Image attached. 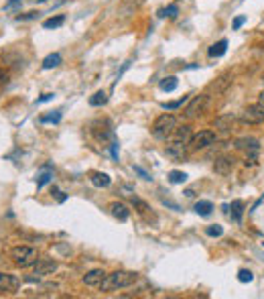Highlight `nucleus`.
<instances>
[{
  "mask_svg": "<svg viewBox=\"0 0 264 299\" xmlns=\"http://www.w3.org/2000/svg\"><path fill=\"white\" fill-rule=\"evenodd\" d=\"M138 281V273H132V271H114L110 275L104 277V281L100 283V289L104 293L110 291H118V289H126L132 287Z\"/></svg>",
  "mask_w": 264,
  "mask_h": 299,
  "instance_id": "1",
  "label": "nucleus"
},
{
  "mask_svg": "<svg viewBox=\"0 0 264 299\" xmlns=\"http://www.w3.org/2000/svg\"><path fill=\"white\" fill-rule=\"evenodd\" d=\"M177 130V118L173 114H161L159 118L153 122V137L159 141H167L169 137H173V132Z\"/></svg>",
  "mask_w": 264,
  "mask_h": 299,
  "instance_id": "2",
  "label": "nucleus"
},
{
  "mask_svg": "<svg viewBox=\"0 0 264 299\" xmlns=\"http://www.w3.org/2000/svg\"><path fill=\"white\" fill-rule=\"evenodd\" d=\"M10 259H12V262L16 264V267L27 269V267H31V264L37 262L39 253H37V248H33V246L19 244V246L10 248Z\"/></svg>",
  "mask_w": 264,
  "mask_h": 299,
  "instance_id": "3",
  "label": "nucleus"
},
{
  "mask_svg": "<svg viewBox=\"0 0 264 299\" xmlns=\"http://www.w3.org/2000/svg\"><path fill=\"white\" fill-rule=\"evenodd\" d=\"M240 122H244V124H262L264 122V106L260 102L246 106L244 112L240 114Z\"/></svg>",
  "mask_w": 264,
  "mask_h": 299,
  "instance_id": "4",
  "label": "nucleus"
},
{
  "mask_svg": "<svg viewBox=\"0 0 264 299\" xmlns=\"http://www.w3.org/2000/svg\"><path fill=\"white\" fill-rule=\"evenodd\" d=\"M213 143H216V132L213 130H199L197 135L191 137L189 151H201V149H207Z\"/></svg>",
  "mask_w": 264,
  "mask_h": 299,
  "instance_id": "5",
  "label": "nucleus"
},
{
  "mask_svg": "<svg viewBox=\"0 0 264 299\" xmlns=\"http://www.w3.org/2000/svg\"><path fill=\"white\" fill-rule=\"evenodd\" d=\"M234 147L238 149V151H244L246 155H248V159H256V155H258V151H260V143H258V139H254V137L236 139Z\"/></svg>",
  "mask_w": 264,
  "mask_h": 299,
  "instance_id": "6",
  "label": "nucleus"
},
{
  "mask_svg": "<svg viewBox=\"0 0 264 299\" xmlns=\"http://www.w3.org/2000/svg\"><path fill=\"white\" fill-rule=\"evenodd\" d=\"M187 151H189V143L177 141V139H173V141L167 145V149H165L167 157H171V159H175V161L185 159V157H187Z\"/></svg>",
  "mask_w": 264,
  "mask_h": 299,
  "instance_id": "7",
  "label": "nucleus"
},
{
  "mask_svg": "<svg viewBox=\"0 0 264 299\" xmlns=\"http://www.w3.org/2000/svg\"><path fill=\"white\" fill-rule=\"evenodd\" d=\"M207 106V96H195V98H191L189 102H187V108H185V118H197L201 112H203V108Z\"/></svg>",
  "mask_w": 264,
  "mask_h": 299,
  "instance_id": "8",
  "label": "nucleus"
},
{
  "mask_svg": "<svg viewBox=\"0 0 264 299\" xmlns=\"http://www.w3.org/2000/svg\"><path fill=\"white\" fill-rule=\"evenodd\" d=\"M234 169V157L230 155H220L216 157V163H213V171L218 175H230Z\"/></svg>",
  "mask_w": 264,
  "mask_h": 299,
  "instance_id": "9",
  "label": "nucleus"
},
{
  "mask_svg": "<svg viewBox=\"0 0 264 299\" xmlns=\"http://www.w3.org/2000/svg\"><path fill=\"white\" fill-rule=\"evenodd\" d=\"M57 271V262L51 261V259H41L35 262V273L37 277H47V275H53Z\"/></svg>",
  "mask_w": 264,
  "mask_h": 299,
  "instance_id": "10",
  "label": "nucleus"
},
{
  "mask_svg": "<svg viewBox=\"0 0 264 299\" xmlns=\"http://www.w3.org/2000/svg\"><path fill=\"white\" fill-rule=\"evenodd\" d=\"M236 124V116L234 114H222L213 120V128L220 130V132H230Z\"/></svg>",
  "mask_w": 264,
  "mask_h": 299,
  "instance_id": "11",
  "label": "nucleus"
},
{
  "mask_svg": "<svg viewBox=\"0 0 264 299\" xmlns=\"http://www.w3.org/2000/svg\"><path fill=\"white\" fill-rule=\"evenodd\" d=\"M21 285L19 277H14L10 273H0V291H16Z\"/></svg>",
  "mask_w": 264,
  "mask_h": 299,
  "instance_id": "12",
  "label": "nucleus"
},
{
  "mask_svg": "<svg viewBox=\"0 0 264 299\" xmlns=\"http://www.w3.org/2000/svg\"><path fill=\"white\" fill-rule=\"evenodd\" d=\"M232 81H234L232 74H224L222 77H218V79L209 86V90H211V92H216V94H222V92H226L230 86H232Z\"/></svg>",
  "mask_w": 264,
  "mask_h": 299,
  "instance_id": "13",
  "label": "nucleus"
},
{
  "mask_svg": "<svg viewBox=\"0 0 264 299\" xmlns=\"http://www.w3.org/2000/svg\"><path fill=\"white\" fill-rule=\"evenodd\" d=\"M110 212H112L114 218L120 220V222H124V220L130 218V210H128V206L122 204V202H112V204H110Z\"/></svg>",
  "mask_w": 264,
  "mask_h": 299,
  "instance_id": "14",
  "label": "nucleus"
},
{
  "mask_svg": "<svg viewBox=\"0 0 264 299\" xmlns=\"http://www.w3.org/2000/svg\"><path fill=\"white\" fill-rule=\"evenodd\" d=\"M104 277H106V273H104L102 269H94V271H90V273L84 275V283H86L88 287H100V283L104 281Z\"/></svg>",
  "mask_w": 264,
  "mask_h": 299,
  "instance_id": "15",
  "label": "nucleus"
},
{
  "mask_svg": "<svg viewBox=\"0 0 264 299\" xmlns=\"http://www.w3.org/2000/svg\"><path fill=\"white\" fill-rule=\"evenodd\" d=\"M90 181L96 186V187H108L112 184V177L104 171H92L90 173Z\"/></svg>",
  "mask_w": 264,
  "mask_h": 299,
  "instance_id": "16",
  "label": "nucleus"
},
{
  "mask_svg": "<svg viewBox=\"0 0 264 299\" xmlns=\"http://www.w3.org/2000/svg\"><path fill=\"white\" fill-rule=\"evenodd\" d=\"M228 214L234 222H242V214H244V202L242 199H234L232 206L228 208Z\"/></svg>",
  "mask_w": 264,
  "mask_h": 299,
  "instance_id": "17",
  "label": "nucleus"
},
{
  "mask_svg": "<svg viewBox=\"0 0 264 299\" xmlns=\"http://www.w3.org/2000/svg\"><path fill=\"white\" fill-rule=\"evenodd\" d=\"M226 51H228V41H226V39H220L218 43H213V45L207 49V55H209V57H222Z\"/></svg>",
  "mask_w": 264,
  "mask_h": 299,
  "instance_id": "18",
  "label": "nucleus"
},
{
  "mask_svg": "<svg viewBox=\"0 0 264 299\" xmlns=\"http://www.w3.org/2000/svg\"><path fill=\"white\" fill-rule=\"evenodd\" d=\"M53 179V167H51V165H45V167H43V171L39 173V179H37V187L41 189V187H45L47 184H49V181H51Z\"/></svg>",
  "mask_w": 264,
  "mask_h": 299,
  "instance_id": "19",
  "label": "nucleus"
},
{
  "mask_svg": "<svg viewBox=\"0 0 264 299\" xmlns=\"http://www.w3.org/2000/svg\"><path fill=\"white\" fill-rule=\"evenodd\" d=\"M195 214H199V216H209L213 212V204L209 202V199H199L195 206H193Z\"/></svg>",
  "mask_w": 264,
  "mask_h": 299,
  "instance_id": "20",
  "label": "nucleus"
},
{
  "mask_svg": "<svg viewBox=\"0 0 264 299\" xmlns=\"http://www.w3.org/2000/svg\"><path fill=\"white\" fill-rule=\"evenodd\" d=\"M177 86H179V79H177L175 75H169V77L161 79V84H159V88H161L163 92H175Z\"/></svg>",
  "mask_w": 264,
  "mask_h": 299,
  "instance_id": "21",
  "label": "nucleus"
},
{
  "mask_svg": "<svg viewBox=\"0 0 264 299\" xmlns=\"http://www.w3.org/2000/svg\"><path fill=\"white\" fill-rule=\"evenodd\" d=\"M191 126H177V130L173 132V139H177V141H185V143H189L191 141Z\"/></svg>",
  "mask_w": 264,
  "mask_h": 299,
  "instance_id": "22",
  "label": "nucleus"
},
{
  "mask_svg": "<svg viewBox=\"0 0 264 299\" xmlns=\"http://www.w3.org/2000/svg\"><path fill=\"white\" fill-rule=\"evenodd\" d=\"M61 61H63V57H61L59 53L47 55V57L43 59V70H53V68H57V65H61Z\"/></svg>",
  "mask_w": 264,
  "mask_h": 299,
  "instance_id": "23",
  "label": "nucleus"
},
{
  "mask_svg": "<svg viewBox=\"0 0 264 299\" xmlns=\"http://www.w3.org/2000/svg\"><path fill=\"white\" fill-rule=\"evenodd\" d=\"M92 135L98 139V141H108V139H114V130L110 128V126H106V128H102V130H98L96 126H92Z\"/></svg>",
  "mask_w": 264,
  "mask_h": 299,
  "instance_id": "24",
  "label": "nucleus"
},
{
  "mask_svg": "<svg viewBox=\"0 0 264 299\" xmlns=\"http://www.w3.org/2000/svg\"><path fill=\"white\" fill-rule=\"evenodd\" d=\"M61 120V110H53V112H49V114H43L39 122L41 124H57Z\"/></svg>",
  "mask_w": 264,
  "mask_h": 299,
  "instance_id": "25",
  "label": "nucleus"
},
{
  "mask_svg": "<svg viewBox=\"0 0 264 299\" xmlns=\"http://www.w3.org/2000/svg\"><path fill=\"white\" fill-rule=\"evenodd\" d=\"M169 181H171V184H175V186H183L185 181H187V173L185 171H179V169H173L169 173Z\"/></svg>",
  "mask_w": 264,
  "mask_h": 299,
  "instance_id": "26",
  "label": "nucleus"
},
{
  "mask_svg": "<svg viewBox=\"0 0 264 299\" xmlns=\"http://www.w3.org/2000/svg\"><path fill=\"white\" fill-rule=\"evenodd\" d=\"M108 102V94L104 90H98L92 98H90V106H104Z\"/></svg>",
  "mask_w": 264,
  "mask_h": 299,
  "instance_id": "27",
  "label": "nucleus"
},
{
  "mask_svg": "<svg viewBox=\"0 0 264 299\" xmlns=\"http://www.w3.org/2000/svg\"><path fill=\"white\" fill-rule=\"evenodd\" d=\"M63 23H65V16H63V14H57V16L47 19V21L43 23V29H57V27H61Z\"/></svg>",
  "mask_w": 264,
  "mask_h": 299,
  "instance_id": "28",
  "label": "nucleus"
},
{
  "mask_svg": "<svg viewBox=\"0 0 264 299\" xmlns=\"http://www.w3.org/2000/svg\"><path fill=\"white\" fill-rule=\"evenodd\" d=\"M177 14H179V6H177V4H169L167 8H161V10H159V16H161V19H165V16H169V19H175Z\"/></svg>",
  "mask_w": 264,
  "mask_h": 299,
  "instance_id": "29",
  "label": "nucleus"
},
{
  "mask_svg": "<svg viewBox=\"0 0 264 299\" xmlns=\"http://www.w3.org/2000/svg\"><path fill=\"white\" fill-rule=\"evenodd\" d=\"M189 102V98L187 96H183L181 100H175V102H165V104H161L165 110H177V108H181L183 104H187Z\"/></svg>",
  "mask_w": 264,
  "mask_h": 299,
  "instance_id": "30",
  "label": "nucleus"
},
{
  "mask_svg": "<svg viewBox=\"0 0 264 299\" xmlns=\"http://www.w3.org/2000/svg\"><path fill=\"white\" fill-rule=\"evenodd\" d=\"M238 281H240V283H252V281H254V273L248 271V269H240L238 271Z\"/></svg>",
  "mask_w": 264,
  "mask_h": 299,
  "instance_id": "31",
  "label": "nucleus"
},
{
  "mask_svg": "<svg viewBox=\"0 0 264 299\" xmlns=\"http://www.w3.org/2000/svg\"><path fill=\"white\" fill-rule=\"evenodd\" d=\"M130 202H132V206H134V208H136L140 214H146V212H148V206H146V202H142L140 197H134V195H132V197H130Z\"/></svg>",
  "mask_w": 264,
  "mask_h": 299,
  "instance_id": "32",
  "label": "nucleus"
},
{
  "mask_svg": "<svg viewBox=\"0 0 264 299\" xmlns=\"http://www.w3.org/2000/svg\"><path fill=\"white\" fill-rule=\"evenodd\" d=\"M39 14L41 12H37V10H31V12H25V14H16V21H35V19H39Z\"/></svg>",
  "mask_w": 264,
  "mask_h": 299,
  "instance_id": "33",
  "label": "nucleus"
},
{
  "mask_svg": "<svg viewBox=\"0 0 264 299\" xmlns=\"http://www.w3.org/2000/svg\"><path fill=\"white\" fill-rule=\"evenodd\" d=\"M205 234H207V236H222V234H224V228L218 226V224L207 226V228H205Z\"/></svg>",
  "mask_w": 264,
  "mask_h": 299,
  "instance_id": "34",
  "label": "nucleus"
},
{
  "mask_svg": "<svg viewBox=\"0 0 264 299\" xmlns=\"http://www.w3.org/2000/svg\"><path fill=\"white\" fill-rule=\"evenodd\" d=\"M110 153H112V159H114V161H118V153H120V143H118L116 139H112V143H110Z\"/></svg>",
  "mask_w": 264,
  "mask_h": 299,
  "instance_id": "35",
  "label": "nucleus"
},
{
  "mask_svg": "<svg viewBox=\"0 0 264 299\" xmlns=\"http://www.w3.org/2000/svg\"><path fill=\"white\" fill-rule=\"evenodd\" d=\"M21 4H23V0H8V2L4 4V10H6V12L16 10V8H21Z\"/></svg>",
  "mask_w": 264,
  "mask_h": 299,
  "instance_id": "36",
  "label": "nucleus"
},
{
  "mask_svg": "<svg viewBox=\"0 0 264 299\" xmlns=\"http://www.w3.org/2000/svg\"><path fill=\"white\" fill-rule=\"evenodd\" d=\"M132 169H134V173H138V175H140L142 179H146V181H148V179H153V177H151V173H146L142 167H138V165H134V167H132Z\"/></svg>",
  "mask_w": 264,
  "mask_h": 299,
  "instance_id": "37",
  "label": "nucleus"
},
{
  "mask_svg": "<svg viewBox=\"0 0 264 299\" xmlns=\"http://www.w3.org/2000/svg\"><path fill=\"white\" fill-rule=\"evenodd\" d=\"M246 21H248V19H246V16H236V19H234V25H232V29H234V31H238V29H240V27H242Z\"/></svg>",
  "mask_w": 264,
  "mask_h": 299,
  "instance_id": "38",
  "label": "nucleus"
},
{
  "mask_svg": "<svg viewBox=\"0 0 264 299\" xmlns=\"http://www.w3.org/2000/svg\"><path fill=\"white\" fill-rule=\"evenodd\" d=\"M51 193L57 197V202H59V204H61V202H65V199H67V195H63V191H59L57 187H53V189H51Z\"/></svg>",
  "mask_w": 264,
  "mask_h": 299,
  "instance_id": "39",
  "label": "nucleus"
},
{
  "mask_svg": "<svg viewBox=\"0 0 264 299\" xmlns=\"http://www.w3.org/2000/svg\"><path fill=\"white\" fill-rule=\"evenodd\" d=\"M55 94H43L41 98H37V104H43V102H49V100H53Z\"/></svg>",
  "mask_w": 264,
  "mask_h": 299,
  "instance_id": "40",
  "label": "nucleus"
},
{
  "mask_svg": "<svg viewBox=\"0 0 264 299\" xmlns=\"http://www.w3.org/2000/svg\"><path fill=\"white\" fill-rule=\"evenodd\" d=\"M8 84V74L0 70V86H6Z\"/></svg>",
  "mask_w": 264,
  "mask_h": 299,
  "instance_id": "41",
  "label": "nucleus"
},
{
  "mask_svg": "<svg viewBox=\"0 0 264 299\" xmlns=\"http://www.w3.org/2000/svg\"><path fill=\"white\" fill-rule=\"evenodd\" d=\"M258 102L264 106V90H262V92H260V96H258Z\"/></svg>",
  "mask_w": 264,
  "mask_h": 299,
  "instance_id": "42",
  "label": "nucleus"
},
{
  "mask_svg": "<svg viewBox=\"0 0 264 299\" xmlns=\"http://www.w3.org/2000/svg\"><path fill=\"white\" fill-rule=\"evenodd\" d=\"M185 195H187V197H193V195H195V191H193V189H187V191H185Z\"/></svg>",
  "mask_w": 264,
  "mask_h": 299,
  "instance_id": "43",
  "label": "nucleus"
},
{
  "mask_svg": "<svg viewBox=\"0 0 264 299\" xmlns=\"http://www.w3.org/2000/svg\"><path fill=\"white\" fill-rule=\"evenodd\" d=\"M39 2H49V0H39Z\"/></svg>",
  "mask_w": 264,
  "mask_h": 299,
  "instance_id": "44",
  "label": "nucleus"
},
{
  "mask_svg": "<svg viewBox=\"0 0 264 299\" xmlns=\"http://www.w3.org/2000/svg\"><path fill=\"white\" fill-rule=\"evenodd\" d=\"M262 81H264V72H262Z\"/></svg>",
  "mask_w": 264,
  "mask_h": 299,
  "instance_id": "45",
  "label": "nucleus"
},
{
  "mask_svg": "<svg viewBox=\"0 0 264 299\" xmlns=\"http://www.w3.org/2000/svg\"><path fill=\"white\" fill-rule=\"evenodd\" d=\"M262 246H264V242H262Z\"/></svg>",
  "mask_w": 264,
  "mask_h": 299,
  "instance_id": "46",
  "label": "nucleus"
}]
</instances>
